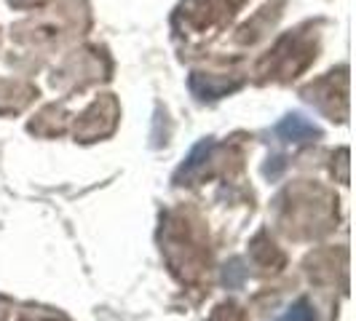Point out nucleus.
<instances>
[{
  "mask_svg": "<svg viewBox=\"0 0 356 321\" xmlns=\"http://www.w3.org/2000/svg\"><path fill=\"white\" fill-rule=\"evenodd\" d=\"M276 134L284 140V142H295V145H303V142H314L319 140L321 131L311 121H305L303 115H286L276 124Z\"/></svg>",
  "mask_w": 356,
  "mask_h": 321,
  "instance_id": "obj_1",
  "label": "nucleus"
},
{
  "mask_svg": "<svg viewBox=\"0 0 356 321\" xmlns=\"http://www.w3.org/2000/svg\"><path fill=\"white\" fill-rule=\"evenodd\" d=\"M314 319H316V316H314L311 303H308V300H298L295 305L286 308V313L279 321H314Z\"/></svg>",
  "mask_w": 356,
  "mask_h": 321,
  "instance_id": "obj_2",
  "label": "nucleus"
},
{
  "mask_svg": "<svg viewBox=\"0 0 356 321\" xmlns=\"http://www.w3.org/2000/svg\"><path fill=\"white\" fill-rule=\"evenodd\" d=\"M244 276H247V270L241 268V263H231V268L225 265V273H222V281L228 286H241L244 281Z\"/></svg>",
  "mask_w": 356,
  "mask_h": 321,
  "instance_id": "obj_3",
  "label": "nucleus"
}]
</instances>
